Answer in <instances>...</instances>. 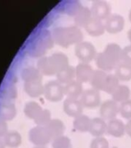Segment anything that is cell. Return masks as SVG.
<instances>
[{"label":"cell","mask_w":131,"mask_h":148,"mask_svg":"<svg viewBox=\"0 0 131 148\" xmlns=\"http://www.w3.org/2000/svg\"><path fill=\"white\" fill-rule=\"evenodd\" d=\"M55 41L48 29H40L31 37L26 45V53L32 58L43 57L48 49L53 48Z\"/></svg>","instance_id":"6da1fadb"},{"label":"cell","mask_w":131,"mask_h":148,"mask_svg":"<svg viewBox=\"0 0 131 148\" xmlns=\"http://www.w3.org/2000/svg\"><path fill=\"white\" fill-rule=\"evenodd\" d=\"M69 59L63 53H55L49 56H43L37 62V68L44 76L56 75L69 66Z\"/></svg>","instance_id":"7a4b0ae2"},{"label":"cell","mask_w":131,"mask_h":148,"mask_svg":"<svg viewBox=\"0 0 131 148\" xmlns=\"http://www.w3.org/2000/svg\"><path fill=\"white\" fill-rule=\"evenodd\" d=\"M122 49L118 44L112 42L106 45L104 51L96 56V64L99 69L104 72H110L116 69L120 64Z\"/></svg>","instance_id":"3957f363"},{"label":"cell","mask_w":131,"mask_h":148,"mask_svg":"<svg viewBox=\"0 0 131 148\" xmlns=\"http://www.w3.org/2000/svg\"><path fill=\"white\" fill-rule=\"evenodd\" d=\"M52 33L55 43L64 48L80 43L83 39V32L76 25L56 27L53 29Z\"/></svg>","instance_id":"277c9868"},{"label":"cell","mask_w":131,"mask_h":148,"mask_svg":"<svg viewBox=\"0 0 131 148\" xmlns=\"http://www.w3.org/2000/svg\"><path fill=\"white\" fill-rule=\"evenodd\" d=\"M29 139L36 147H45L53 140L50 134L46 127L36 126L32 127L29 132Z\"/></svg>","instance_id":"5b68a950"},{"label":"cell","mask_w":131,"mask_h":148,"mask_svg":"<svg viewBox=\"0 0 131 148\" xmlns=\"http://www.w3.org/2000/svg\"><path fill=\"white\" fill-rule=\"evenodd\" d=\"M75 54L81 62L85 63H88L96 59L97 55L95 46L90 42L87 41H82L76 44L75 46Z\"/></svg>","instance_id":"8992f818"},{"label":"cell","mask_w":131,"mask_h":148,"mask_svg":"<svg viewBox=\"0 0 131 148\" xmlns=\"http://www.w3.org/2000/svg\"><path fill=\"white\" fill-rule=\"evenodd\" d=\"M44 96L49 101H61L65 96L64 86L57 80L49 81L44 86Z\"/></svg>","instance_id":"52a82bcc"},{"label":"cell","mask_w":131,"mask_h":148,"mask_svg":"<svg viewBox=\"0 0 131 148\" xmlns=\"http://www.w3.org/2000/svg\"><path fill=\"white\" fill-rule=\"evenodd\" d=\"M80 101L83 107L88 109L97 108V106L100 105V92L93 88L84 90L80 97Z\"/></svg>","instance_id":"ba28073f"},{"label":"cell","mask_w":131,"mask_h":148,"mask_svg":"<svg viewBox=\"0 0 131 148\" xmlns=\"http://www.w3.org/2000/svg\"><path fill=\"white\" fill-rule=\"evenodd\" d=\"M120 113V106L113 99H107L104 101L100 106L99 113L100 117L104 120H110L116 119L118 113Z\"/></svg>","instance_id":"9c48e42d"},{"label":"cell","mask_w":131,"mask_h":148,"mask_svg":"<svg viewBox=\"0 0 131 148\" xmlns=\"http://www.w3.org/2000/svg\"><path fill=\"white\" fill-rule=\"evenodd\" d=\"M104 24L106 32L111 34H116L123 29L125 21L123 17L119 14H112L106 18Z\"/></svg>","instance_id":"30bf717a"},{"label":"cell","mask_w":131,"mask_h":148,"mask_svg":"<svg viewBox=\"0 0 131 148\" xmlns=\"http://www.w3.org/2000/svg\"><path fill=\"white\" fill-rule=\"evenodd\" d=\"M90 11L92 17L102 21L106 19L110 16V7L107 2L103 0L95 1L91 5Z\"/></svg>","instance_id":"8fae6325"},{"label":"cell","mask_w":131,"mask_h":148,"mask_svg":"<svg viewBox=\"0 0 131 148\" xmlns=\"http://www.w3.org/2000/svg\"><path fill=\"white\" fill-rule=\"evenodd\" d=\"M83 106L78 99L67 98L63 102V110L69 116L76 117L83 114Z\"/></svg>","instance_id":"7c38bea8"},{"label":"cell","mask_w":131,"mask_h":148,"mask_svg":"<svg viewBox=\"0 0 131 148\" xmlns=\"http://www.w3.org/2000/svg\"><path fill=\"white\" fill-rule=\"evenodd\" d=\"M94 70L88 63L80 62L76 67V80L81 83L90 82Z\"/></svg>","instance_id":"4fadbf2b"},{"label":"cell","mask_w":131,"mask_h":148,"mask_svg":"<svg viewBox=\"0 0 131 148\" xmlns=\"http://www.w3.org/2000/svg\"><path fill=\"white\" fill-rule=\"evenodd\" d=\"M84 29L88 34L92 36H102L106 31L105 24L104 22L98 18H93V17L90 18V20L86 23Z\"/></svg>","instance_id":"5bb4252c"},{"label":"cell","mask_w":131,"mask_h":148,"mask_svg":"<svg viewBox=\"0 0 131 148\" xmlns=\"http://www.w3.org/2000/svg\"><path fill=\"white\" fill-rule=\"evenodd\" d=\"M106 132L113 137L120 138L122 137L126 133V125H124L122 120L116 118L108 121Z\"/></svg>","instance_id":"9a60e30c"},{"label":"cell","mask_w":131,"mask_h":148,"mask_svg":"<svg viewBox=\"0 0 131 148\" xmlns=\"http://www.w3.org/2000/svg\"><path fill=\"white\" fill-rule=\"evenodd\" d=\"M107 123L101 117H95L91 119L89 132L95 137L102 136L106 132Z\"/></svg>","instance_id":"2e32d148"},{"label":"cell","mask_w":131,"mask_h":148,"mask_svg":"<svg viewBox=\"0 0 131 148\" xmlns=\"http://www.w3.org/2000/svg\"><path fill=\"white\" fill-rule=\"evenodd\" d=\"M16 106L9 101H0V119L8 121L13 120L16 115Z\"/></svg>","instance_id":"e0dca14e"},{"label":"cell","mask_w":131,"mask_h":148,"mask_svg":"<svg viewBox=\"0 0 131 148\" xmlns=\"http://www.w3.org/2000/svg\"><path fill=\"white\" fill-rule=\"evenodd\" d=\"M45 127L50 134L53 140L58 136H62L66 130L64 123L59 119H52Z\"/></svg>","instance_id":"ac0fdd59"},{"label":"cell","mask_w":131,"mask_h":148,"mask_svg":"<svg viewBox=\"0 0 131 148\" xmlns=\"http://www.w3.org/2000/svg\"><path fill=\"white\" fill-rule=\"evenodd\" d=\"M83 92L82 83L77 80H73L64 85V92L67 98L78 99Z\"/></svg>","instance_id":"d6986e66"},{"label":"cell","mask_w":131,"mask_h":148,"mask_svg":"<svg viewBox=\"0 0 131 148\" xmlns=\"http://www.w3.org/2000/svg\"><path fill=\"white\" fill-rule=\"evenodd\" d=\"M73 18L75 24L77 27L84 28L86 23L92 18V13H91L90 9L82 5Z\"/></svg>","instance_id":"ffe728a7"},{"label":"cell","mask_w":131,"mask_h":148,"mask_svg":"<svg viewBox=\"0 0 131 148\" xmlns=\"http://www.w3.org/2000/svg\"><path fill=\"white\" fill-rule=\"evenodd\" d=\"M24 90L29 97H39L44 94V86L42 81H32L24 83Z\"/></svg>","instance_id":"44dd1931"},{"label":"cell","mask_w":131,"mask_h":148,"mask_svg":"<svg viewBox=\"0 0 131 148\" xmlns=\"http://www.w3.org/2000/svg\"><path fill=\"white\" fill-rule=\"evenodd\" d=\"M21 77L25 83L32 82V81H42L43 74L38 68L34 66L25 67L21 72Z\"/></svg>","instance_id":"7402d4cb"},{"label":"cell","mask_w":131,"mask_h":148,"mask_svg":"<svg viewBox=\"0 0 131 148\" xmlns=\"http://www.w3.org/2000/svg\"><path fill=\"white\" fill-rule=\"evenodd\" d=\"M107 75L108 74H106V72L102 71L100 69L94 70L90 81V84L93 86V89H95L98 91L104 90Z\"/></svg>","instance_id":"603a6c76"},{"label":"cell","mask_w":131,"mask_h":148,"mask_svg":"<svg viewBox=\"0 0 131 148\" xmlns=\"http://www.w3.org/2000/svg\"><path fill=\"white\" fill-rule=\"evenodd\" d=\"M57 81L62 85H66L72 81L75 80L76 78V68L72 66H69L60 73L56 74Z\"/></svg>","instance_id":"cb8c5ba5"},{"label":"cell","mask_w":131,"mask_h":148,"mask_svg":"<svg viewBox=\"0 0 131 148\" xmlns=\"http://www.w3.org/2000/svg\"><path fill=\"white\" fill-rule=\"evenodd\" d=\"M90 123H91V119L88 116L81 114L74 118L73 125L74 129L76 130L77 131L85 133V132H89Z\"/></svg>","instance_id":"d4e9b609"},{"label":"cell","mask_w":131,"mask_h":148,"mask_svg":"<svg viewBox=\"0 0 131 148\" xmlns=\"http://www.w3.org/2000/svg\"><path fill=\"white\" fill-rule=\"evenodd\" d=\"M112 98L117 103H122L123 102L130 99V90L126 85H120L118 86L114 92L112 93Z\"/></svg>","instance_id":"484cf974"},{"label":"cell","mask_w":131,"mask_h":148,"mask_svg":"<svg viewBox=\"0 0 131 148\" xmlns=\"http://www.w3.org/2000/svg\"><path fill=\"white\" fill-rule=\"evenodd\" d=\"M115 76L120 81L127 82L131 79V65L123 62H120V64L116 67Z\"/></svg>","instance_id":"4316f807"},{"label":"cell","mask_w":131,"mask_h":148,"mask_svg":"<svg viewBox=\"0 0 131 148\" xmlns=\"http://www.w3.org/2000/svg\"><path fill=\"white\" fill-rule=\"evenodd\" d=\"M18 91L15 85L12 83L5 84L0 90V98L4 101H10L13 100L17 97Z\"/></svg>","instance_id":"83f0119b"},{"label":"cell","mask_w":131,"mask_h":148,"mask_svg":"<svg viewBox=\"0 0 131 148\" xmlns=\"http://www.w3.org/2000/svg\"><path fill=\"white\" fill-rule=\"evenodd\" d=\"M5 145L10 148H17L22 143V136L17 131L8 132L3 139Z\"/></svg>","instance_id":"f1b7e54d"},{"label":"cell","mask_w":131,"mask_h":148,"mask_svg":"<svg viewBox=\"0 0 131 148\" xmlns=\"http://www.w3.org/2000/svg\"><path fill=\"white\" fill-rule=\"evenodd\" d=\"M43 110V109L42 108V106L38 103L34 101H29L25 103L23 111H24L25 115L28 118L34 120Z\"/></svg>","instance_id":"f546056e"},{"label":"cell","mask_w":131,"mask_h":148,"mask_svg":"<svg viewBox=\"0 0 131 148\" xmlns=\"http://www.w3.org/2000/svg\"><path fill=\"white\" fill-rule=\"evenodd\" d=\"M119 82L120 80L115 76V74H108L103 91L107 92L109 94H112L114 92V90L120 86Z\"/></svg>","instance_id":"4dcf8cb0"},{"label":"cell","mask_w":131,"mask_h":148,"mask_svg":"<svg viewBox=\"0 0 131 148\" xmlns=\"http://www.w3.org/2000/svg\"><path fill=\"white\" fill-rule=\"evenodd\" d=\"M53 148H71V140L67 136H58L52 140Z\"/></svg>","instance_id":"1f68e13d"},{"label":"cell","mask_w":131,"mask_h":148,"mask_svg":"<svg viewBox=\"0 0 131 148\" xmlns=\"http://www.w3.org/2000/svg\"><path fill=\"white\" fill-rule=\"evenodd\" d=\"M51 120H52L51 119V113L49 112V110L47 109H43L39 115L36 117L34 122L35 123H36L37 126L45 127Z\"/></svg>","instance_id":"d6a6232c"},{"label":"cell","mask_w":131,"mask_h":148,"mask_svg":"<svg viewBox=\"0 0 131 148\" xmlns=\"http://www.w3.org/2000/svg\"><path fill=\"white\" fill-rule=\"evenodd\" d=\"M120 113L125 119H131V99H128L120 105Z\"/></svg>","instance_id":"836d02e7"},{"label":"cell","mask_w":131,"mask_h":148,"mask_svg":"<svg viewBox=\"0 0 131 148\" xmlns=\"http://www.w3.org/2000/svg\"><path fill=\"white\" fill-rule=\"evenodd\" d=\"M67 3L68 5H67V6H64V13L74 17L76 12L79 11V9L81 8L82 5L78 2H69Z\"/></svg>","instance_id":"e575fe53"},{"label":"cell","mask_w":131,"mask_h":148,"mask_svg":"<svg viewBox=\"0 0 131 148\" xmlns=\"http://www.w3.org/2000/svg\"><path fill=\"white\" fill-rule=\"evenodd\" d=\"M90 148H109V142L104 136L95 137L91 141Z\"/></svg>","instance_id":"d590c367"},{"label":"cell","mask_w":131,"mask_h":148,"mask_svg":"<svg viewBox=\"0 0 131 148\" xmlns=\"http://www.w3.org/2000/svg\"><path fill=\"white\" fill-rule=\"evenodd\" d=\"M120 62L131 65V45L127 46L122 49Z\"/></svg>","instance_id":"8d00e7d4"},{"label":"cell","mask_w":131,"mask_h":148,"mask_svg":"<svg viewBox=\"0 0 131 148\" xmlns=\"http://www.w3.org/2000/svg\"><path fill=\"white\" fill-rule=\"evenodd\" d=\"M8 133V126L5 121L0 119V137H4Z\"/></svg>","instance_id":"74e56055"},{"label":"cell","mask_w":131,"mask_h":148,"mask_svg":"<svg viewBox=\"0 0 131 148\" xmlns=\"http://www.w3.org/2000/svg\"><path fill=\"white\" fill-rule=\"evenodd\" d=\"M126 133L128 134V136L131 137V119L128 120L126 123Z\"/></svg>","instance_id":"f35d334b"},{"label":"cell","mask_w":131,"mask_h":148,"mask_svg":"<svg viewBox=\"0 0 131 148\" xmlns=\"http://www.w3.org/2000/svg\"><path fill=\"white\" fill-rule=\"evenodd\" d=\"M0 148H5V145L4 142L1 139H0Z\"/></svg>","instance_id":"ab89813d"},{"label":"cell","mask_w":131,"mask_h":148,"mask_svg":"<svg viewBox=\"0 0 131 148\" xmlns=\"http://www.w3.org/2000/svg\"><path fill=\"white\" fill-rule=\"evenodd\" d=\"M127 37H128V39H129V41L131 42V29H129L128 32H127Z\"/></svg>","instance_id":"60d3db41"},{"label":"cell","mask_w":131,"mask_h":148,"mask_svg":"<svg viewBox=\"0 0 131 148\" xmlns=\"http://www.w3.org/2000/svg\"><path fill=\"white\" fill-rule=\"evenodd\" d=\"M128 18H129L130 22L131 23V9H130V10L129 11V14H128Z\"/></svg>","instance_id":"b9f144b4"},{"label":"cell","mask_w":131,"mask_h":148,"mask_svg":"<svg viewBox=\"0 0 131 148\" xmlns=\"http://www.w3.org/2000/svg\"><path fill=\"white\" fill-rule=\"evenodd\" d=\"M33 148H46V147H35Z\"/></svg>","instance_id":"7bdbcfd3"},{"label":"cell","mask_w":131,"mask_h":148,"mask_svg":"<svg viewBox=\"0 0 131 148\" xmlns=\"http://www.w3.org/2000/svg\"><path fill=\"white\" fill-rule=\"evenodd\" d=\"M112 148H118V147H112Z\"/></svg>","instance_id":"ee69618b"}]
</instances>
